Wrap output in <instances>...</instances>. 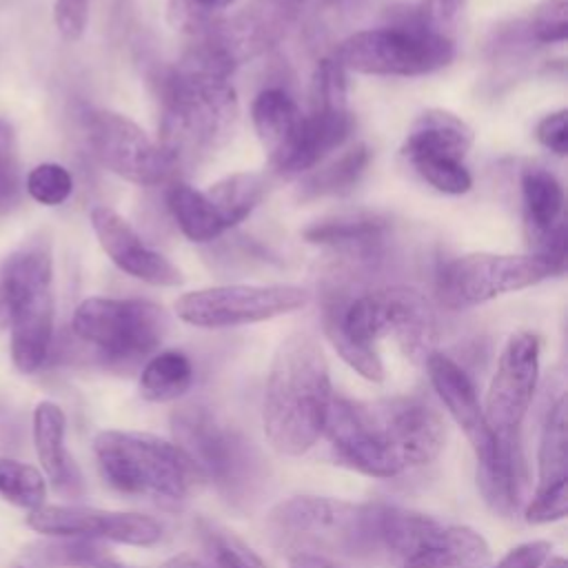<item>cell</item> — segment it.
<instances>
[{
    "label": "cell",
    "instance_id": "1",
    "mask_svg": "<svg viewBox=\"0 0 568 568\" xmlns=\"http://www.w3.org/2000/svg\"><path fill=\"white\" fill-rule=\"evenodd\" d=\"M322 324L339 357L371 382L384 379V364L375 348L382 337H395L413 362H424L437 342L435 308L413 286H384L348 302L328 300Z\"/></svg>",
    "mask_w": 568,
    "mask_h": 568
},
{
    "label": "cell",
    "instance_id": "20",
    "mask_svg": "<svg viewBox=\"0 0 568 568\" xmlns=\"http://www.w3.org/2000/svg\"><path fill=\"white\" fill-rule=\"evenodd\" d=\"M89 220L102 251L122 273L151 286H180L184 282L182 271L169 257L146 246L118 211L98 204L91 209Z\"/></svg>",
    "mask_w": 568,
    "mask_h": 568
},
{
    "label": "cell",
    "instance_id": "9",
    "mask_svg": "<svg viewBox=\"0 0 568 568\" xmlns=\"http://www.w3.org/2000/svg\"><path fill=\"white\" fill-rule=\"evenodd\" d=\"M306 0H248L229 18L215 20L182 58L229 78L237 67L273 49L295 24Z\"/></svg>",
    "mask_w": 568,
    "mask_h": 568
},
{
    "label": "cell",
    "instance_id": "44",
    "mask_svg": "<svg viewBox=\"0 0 568 568\" xmlns=\"http://www.w3.org/2000/svg\"><path fill=\"white\" fill-rule=\"evenodd\" d=\"M552 546L548 541H541V539L524 541L510 548L495 566H488V568H541Z\"/></svg>",
    "mask_w": 568,
    "mask_h": 568
},
{
    "label": "cell",
    "instance_id": "34",
    "mask_svg": "<svg viewBox=\"0 0 568 568\" xmlns=\"http://www.w3.org/2000/svg\"><path fill=\"white\" fill-rule=\"evenodd\" d=\"M197 530L202 535L206 550L213 557L215 568H266L262 557L229 528L213 524L209 519H200Z\"/></svg>",
    "mask_w": 568,
    "mask_h": 568
},
{
    "label": "cell",
    "instance_id": "11",
    "mask_svg": "<svg viewBox=\"0 0 568 568\" xmlns=\"http://www.w3.org/2000/svg\"><path fill=\"white\" fill-rule=\"evenodd\" d=\"M346 71L366 75H426L455 58V42L410 27H379L344 38L333 55Z\"/></svg>",
    "mask_w": 568,
    "mask_h": 568
},
{
    "label": "cell",
    "instance_id": "7",
    "mask_svg": "<svg viewBox=\"0 0 568 568\" xmlns=\"http://www.w3.org/2000/svg\"><path fill=\"white\" fill-rule=\"evenodd\" d=\"M266 532L293 555L373 559V504L295 495L268 510Z\"/></svg>",
    "mask_w": 568,
    "mask_h": 568
},
{
    "label": "cell",
    "instance_id": "21",
    "mask_svg": "<svg viewBox=\"0 0 568 568\" xmlns=\"http://www.w3.org/2000/svg\"><path fill=\"white\" fill-rule=\"evenodd\" d=\"M424 364L437 397L442 399L455 424L464 430L466 439L475 450V457L484 459L495 444V433L484 417V408L473 379L455 359L439 351H433L424 359Z\"/></svg>",
    "mask_w": 568,
    "mask_h": 568
},
{
    "label": "cell",
    "instance_id": "29",
    "mask_svg": "<svg viewBox=\"0 0 568 568\" xmlns=\"http://www.w3.org/2000/svg\"><path fill=\"white\" fill-rule=\"evenodd\" d=\"M166 206L184 237L195 244L213 242L226 231L206 193L186 182H173L169 186Z\"/></svg>",
    "mask_w": 568,
    "mask_h": 568
},
{
    "label": "cell",
    "instance_id": "18",
    "mask_svg": "<svg viewBox=\"0 0 568 568\" xmlns=\"http://www.w3.org/2000/svg\"><path fill=\"white\" fill-rule=\"evenodd\" d=\"M402 470L435 462L446 444V424L439 410L419 395L390 397L371 404Z\"/></svg>",
    "mask_w": 568,
    "mask_h": 568
},
{
    "label": "cell",
    "instance_id": "15",
    "mask_svg": "<svg viewBox=\"0 0 568 568\" xmlns=\"http://www.w3.org/2000/svg\"><path fill=\"white\" fill-rule=\"evenodd\" d=\"M27 526L44 537L106 539L129 546H153L162 539V524L149 515L80 504H44L42 508L27 513Z\"/></svg>",
    "mask_w": 568,
    "mask_h": 568
},
{
    "label": "cell",
    "instance_id": "40",
    "mask_svg": "<svg viewBox=\"0 0 568 568\" xmlns=\"http://www.w3.org/2000/svg\"><path fill=\"white\" fill-rule=\"evenodd\" d=\"M235 0H169V20L175 29L202 33Z\"/></svg>",
    "mask_w": 568,
    "mask_h": 568
},
{
    "label": "cell",
    "instance_id": "3",
    "mask_svg": "<svg viewBox=\"0 0 568 568\" xmlns=\"http://www.w3.org/2000/svg\"><path fill=\"white\" fill-rule=\"evenodd\" d=\"M160 106L158 144L175 169L222 149L240 120L237 93L229 78L184 60L162 78Z\"/></svg>",
    "mask_w": 568,
    "mask_h": 568
},
{
    "label": "cell",
    "instance_id": "6",
    "mask_svg": "<svg viewBox=\"0 0 568 568\" xmlns=\"http://www.w3.org/2000/svg\"><path fill=\"white\" fill-rule=\"evenodd\" d=\"M373 559L390 568H488L490 546L470 526L373 504Z\"/></svg>",
    "mask_w": 568,
    "mask_h": 568
},
{
    "label": "cell",
    "instance_id": "26",
    "mask_svg": "<svg viewBox=\"0 0 568 568\" xmlns=\"http://www.w3.org/2000/svg\"><path fill=\"white\" fill-rule=\"evenodd\" d=\"M33 448L42 475L60 493H73L80 486L75 464L67 450V415L60 404L42 399L33 408Z\"/></svg>",
    "mask_w": 568,
    "mask_h": 568
},
{
    "label": "cell",
    "instance_id": "24",
    "mask_svg": "<svg viewBox=\"0 0 568 568\" xmlns=\"http://www.w3.org/2000/svg\"><path fill=\"white\" fill-rule=\"evenodd\" d=\"M473 146V129L455 113L428 109L415 118L404 142L402 155L410 162L422 158L464 160Z\"/></svg>",
    "mask_w": 568,
    "mask_h": 568
},
{
    "label": "cell",
    "instance_id": "22",
    "mask_svg": "<svg viewBox=\"0 0 568 568\" xmlns=\"http://www.w3.org/2000/svg\"><path fill=\"white\" fill-rule=\"evenodd\" d=\"M526 459L519 430L495 433V444L484 459H477V486L493 513L513 517L526 490Z\"/></svg>",
    "mask_w": 568,
    "mask_h": 568
},
{
    "label": "cell",
    "instance_id": "42",
    "mask_svg": "<svg viewBox=\"0 0 568 568\" xmlns=\"http://www.w3.org/2000/svg\"><path fill=\"white\" fill-rule=\"evenodd\" d=\"M53 22L62 40L78 42L89 22V0H55L53 2Z\"/></svg>",
    "mask_w": 568,
    "mask_h": 568
},
{
    "label": "cell",
    "instance_id": "25",
    "mask_svg": "<svg viewBox=\"0 0 568 568\" xmlns=\"http://www.w3.org/2000/svg\"><path fill=\"white\" fill-rule=\"evenodd\" d=\"M251 120L260 144L277 171L295 144L304 113L284 89L268 87L255 95L251 104Z\"/></svg>",
    "mask_w": 568,
    "mask_h": 568
},
{
    "label": "cell",
    "instance_id": "2",
    "mask_svg": "<svg viewBox=\"0 0 568 568\" xmlns=\"http://www.w3.org/2000/svg\"><path fill=\"white\" fill-rule=\"evenodd\" d=\"M331 399V373L320 342L304 331L291 333L266 375L262 426L268 444L280 455H304L324 430Z\"/></svg>",
    "mask_w": 568,
    "mask_h": 568
},
{
    "label": "cell",
    "instance_id": "16",
    "mask_svg": "<svg viewBox=\"0 0 568 568\" xmlns=\"http://www.w3.org/2000/svg\"><path fill=\"white\" fill-rule=\"evenodd\" d=\"M539 379V337L530 331L513 333L490 377L484 417L493 433L519 430Z\"/></svg>",
    "mask_w": 568,
    "mask_h": 568
},
{
    "label": "cell",
    "instance_id": "27",
    "mask_svg": "<svg viewBox=\"0 0 568 568\" xmlns=\"http://www.w3.org/2000/svg\"><path fill=\"white\" fill-rule=\"evenodd\" d=\"M524 233L535 253L546 237L564 222V186L546 166L530 164L519 175Z\"/></svg>",
    "mask_w": 568,
    "mask_h": 568
},
{
    "label": "cell",
    "instance_id": "48",
    "mask_svg": "<svg viewBox=\"0 0 568 568\" xmlns=\"http://www.w3.org/2000/svg\"><path fill=\"white\" fill-rule=\"evenodd\" d=\"M544 564H546V568H568V564H566L564 557H550V559L544 561Z\"/></svg>",
    "mask_w": 568,
    "mask_h": 568
},
{
    "label": "cell",
    "instance_id": "14",
    "mask_svg": "<svg viewBox=\"0 0 568 568\" xmlns=\"http://www.w3.org/2000/svg\"><path fill=\"white\" fill-rule=\"evenodd\" d=\"M84 131L95 160L126 182L153 186L175 171L158 140L122 113L93 109L84 118Z\"/></svg>",
    "mask_w": 568,
    "mask_h": 568
},
{
    "label": "cell",
    "instance_id": "32",
    "mask_svg": "<svg viewBox=\"0 0 568 568\" xmlns=\"http://www.w3.org/2000/svg\"><path fill=\"white\" fill-rule=\"evenodd\" d=\"M204 193L215 206L224 229L229 231L255 211L266 193V182L260 173L240 171L213 182Z\"/></svg>",
    "mask_w": 568,
    "mask_h": 568
},
{
    "label": "cell",
    "instance_id": "17",
    "mask_svg": "<svg viewBox=\"0 0 568 568\" xmlns=\"http://www.w3.org/2000/svg\"><path fill=\"white\" fill-rule=\"evenodd\" d=\"M339 464L368 477H395L402 473L384 433L366 402L333 395L324 430Z\"/></svg>",
    "mask_w": 568,
    "mask_h": 568
},
{
    "label": "cell",
    "instance_id": "37",
    "mask_svg": "<svg viewBox=\"0 0 568 568\" xmlns=\"http://www.w3.org/2000/svg\"><path fill=\"white\" fill-rule=\"evenodd\" d=\"M419 178L430 184L435 191L446 195H464L473 186V175L466 169L464 160L455 158H422L410 162Z\"/></svg>",
    "mask_w": 568,
    "mask_h": 568
},
{
    "label": "cell",
    "instance_id": "45",
    "mask_svg": "<svg viewBox=\"0 0 568 568\" xmlns=\"http://www.w3.org/2000/svg\"><path fill=\"white\" fill-rule=\"evenodd\" d=\"M291 568H351L328 557L317 555H291Z\"/></svg>",
    "mask_w": 568,
    "mask_h": 568
},
{
    "label": "cell",
    "instance_id": "19",
    "mask_svg": "<svg viewBox=\"0 0 568 568\" xmlns=\"http://www.w3.org/2000/svg\"><path fill=\"white\" fill-rule=\"evenodd\" d=\"M568 417L564 393L550 402L537 453V488L526 508L528 524L559 521L568 513Z\"/></svg>",
    "mask_w": 568,
    "mask_h": 568
},
{
    "label": "cell",
    "instance_id": "41",
    "mask_svg": "<svg viewBox=\"0 0 568 568\" xmlns=\"http://www.w3.org/2000/svg\"><path fill=\"white\" fill-rule=\"evenodd\" d=\"M466 0H419L415 24L437 38L453 40Z\"/></svg>",
    "mask_w": 568,
    "mask_h": 568
},
{
    "label": "cell",
    "instance_id": "5",
    "mask_svg": "<svg viewBox=\"0 0 568 568\" xmlns=\"http://www.w3.org/2000/svg\"><path fill=\"white\" fill-rule=\"evenodd\" d=\"M93 455L113 490L158 504H182L202 481L175 442L151 433L102 430L93 439Z\"/></svg>",
    "mask_w": 568,
    "mask_h": 568
},
{
    "label": "cell",
    "instance_id": "35",
    "mask_svg": "<svg viewBox=\"0 0 568 568\" xmlns=\"http://www.w3.org/2000/svg\"><path fill=\"white\" fill-rule=\"evenodd\" d=\"M27 195L42 206H60L73 193V178L67 166L58 162L36 164L24 180Z\"/></svg>",
    "mask_w": 568,
    "mask_h": 568
},
{
    "label": "cell",
    "instance_id": "31",
    "mask_svg": "<svg viewBox=\"0 0 568 568\" xmlns=\"http://www.w3.org/2000/svg\"><path fill=\"white\" fill-rule=\"evenodd\" d=\"M371 162V151L366 144H355L344 151L339 158L313 166L308 175L300 182L302 200H317L326 195H346L362 180L366 166Z\"/></svg>",
    "mask_w": 568,
    "mask_h": 568
},
{
    "label": "cell",
    "instance_id": "4",
    "mask_svg": "<svg viewBox=\"0 0 568 568\" xmlns=\"http://www.w3.org/2000/svg\"><path fill=\"white\" fill-rule=\"evenodd\" d=\"M175 444L197 468L202 481L233 506H246L264 484V459L253 442L211 404L189 402L171 413Z\"/></svg>",
    "mask_w": 568,
    "mask_h": 568
},
{
    "label": "cell",
    "instance_id": "8",
    "mask_svg": "<svg viewBox=\"0 0 568 568\" xmlns=\"http://www.w3.org/2000/svg\"><path fill=\"white\" fill-rule=\"evenodd\" d=\"M0 306L11 331V362L31 375L42 368L53 339V260L44 244L11 253L0 266Z\"/></svg>",
    "mask_w": 568,
    "mask_h": 568
},
{
    "label": "cell",
    "instance_id": "33",
    "mask_svg": "<svg viewBox=\"0 0 568 568\" xmlns=\"http://www.w3.org/2000/svg\"><path fill=\"white\" fill-rule=\"evenodd\" d=\"M0 497L27 513H33L47 504V479L40 468L0 457Z\"/></svg>",
    "mask_w": 568,
    "mask_h": 568
},
{
    "label": "cell",
    "instance_id": "28",
    "mask_svg": "<svg viewBox=\"0 0 568 568\" xmlns=\"http://www.w3.org/2000/svg\"><path fill=\"white\" fill-rule=\"evenodd\" d=\"M388 224L373 213H351L315 222L302 231L308 244L335 248L355 257L375 255L386 237Z\"/></svg>",
    "mask_w": 568,
    "mask_h": 568
},
{
    "label": "cell",
    "instance_id": "47",
    "mask_svg": "<svg viewBox=\"0 0 568 568\" xmlns=\"http://www.w3.org/2000/svg\"><path fill=\"white\" fill-rule=\"evenodd\" d=\"M160 568H215V566H209L193 555H175V557L166 559Z\"/></svg>",
    "mask_w": 568,
    "mask_h": 568
},
{
    "label": "cell",
    "instance_id": "43",
    "mask_svg": "<svg viewBox=\"0 0 568 568\" xmlns=\"http://www.w3.org/2000/svg\"><path fill=\"white\" fill-rule=\"evenodd\" d=\"M535 138L544 149L564 158L568 153V111L559 109L544 115L535 126Z\"/></svg>",
    "mask_w": 568,
    "mask_h": 568
},
{
    "label": "cell",
    "instance_id": "10",
    "mask_svg": "<svg viewBox=\"0 0 568 568\" xmlns=\"http://www.w3.org/2000/svg\"><path fill=\"white\" fill-rule=\"evenodd\" d=\"M75 337L113 366H133L158 351L169 320L162 306L140 297H87L71 317Z\"/></svg>",
    "mask_w": 568,
    "mask_h": 568
},
{
    "label": "cell",
    "instance_id": "23",
    "mask_svg": "<svg viewBox=\"0 0 568 568\" xmlns=\"http://www.w3.org/2000/svg\"><path fill=\"white\" fill-rule=\"evenodd\" d=\"M353 131L351 109H311L300 126L295 144L277 173L297 175L317 166L328 153L339 149Z\"/></svg>",
    "mask_w": 568,
    "mask_h": 568
},
{
    "label": "cell",
    "instance_id": "39",
    "mask_svg": "<svg viewBox=\"0 0 568 568\" xmlns=\"http://www.w3.org/2000/svg\"><path fill=\"white\" fill-rule=\"evenodd\" d=\"M528 36L539 44H557L568 38V2L541 0L528 20Z\"/></svg>",
    "mask_w": 568,
    "mask_h": 568
},
{
    "label": "cell",
    "instance_id": "46",
    "mask_svg": "<svg viewBox=\"0 0 568 568\" xmlns=\"http://www.w3.org/2000/svg\"><path fill=\"white\" fill-rule=\"evenodd\" d=\"M78 568H138V566L122 564V561L115 559L113 555L104 552V548H100V550H95L91 557H87Z\"/></svg>",
    "mask_w": 568,
    "mask_h": 568
},
{
    "label": "cell",
    "instance_id": "12",
    "mask_svg": "<svg viewBox=\"0 0 568 568\" xmlns=\"http://www.w3.org/2000/svg\"><path fill=\"white\" fill-rule=\"evenodd\" d=\"M555 275L537 255L466 253L448 260L437 273V302L448 311H466L499 295L515 293Z\"/></svg>",
    "mask_w": 568,
    "mask_h": 568
},
{
    "label": "cell",
    "instance_id": "30",
    "mask_svg": "<svg viewBox=\"0 0 568 568\" xmlns=\"http://www.w3.org/2000/svg\"><path fill=\"white\" fill-rule=\"evenodd\" d=\"M193 362L182 351H160L146 359L140 373V395L146 402H175L193 384Z\"/></svg>",
    "mask_w": 568,
    "mask_h": 568
},
{
    "label": "cell",
    "instance_id": "36",
    "mask_svg": "<svg viewBox=\"0 0 568 568\" xmlns=\"http://www.w3.org/2000/svg\"><path fill=\"white\" fill-rule=\"evenodd\" d=\"M22 193L18 135L7 118H0V213L11 211Z\"/></svg>",
    "mask_w": 568,
    "mask_h": 568
},
{
    "label": "cell",
    "instance_id": "13",
    "mask_svg": "<svg viewBox=\"0 0 568 568\" xmlns=\"http://www.w3.org/2000/svg\"><path fill=\"white\" fill-rule=\"evenodd\" d=\"M308 302L297 284H220L189 291L175 300V313L197 328H233L266 322Z\"/></svg>",
    "mask_w": 568,
    "mask_h": 568
},
{
    "label": "cell",
    "instance_id": "38",
    "mask_svg": "<svg viewBox=\"0 0 568 568\" xmlns=\"http://www.w3.org/2000/svg\"><path fill=\"white\" fill-rule=\"evenodd\" d=\"M311 109H348L346 69L335 58H322L313 69Z\"/></svg>",
    "mask_w": 568,
    "mask_h": 568
}]
</instances>
